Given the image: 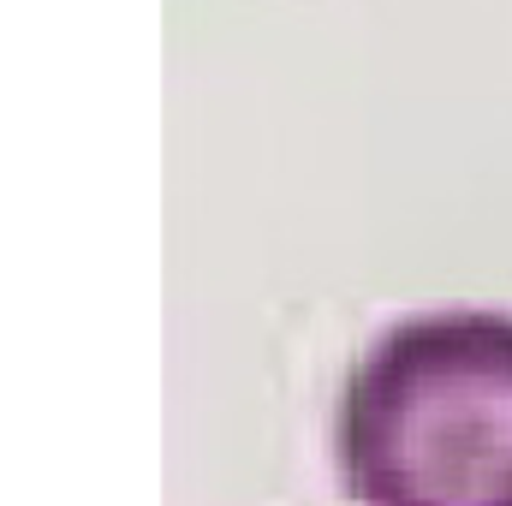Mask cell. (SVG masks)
I'll return each instance as SVG.
<instances>
[{"label":"cell","mask_w":512,"mask_h":506,"mask_svg":"<svg viewBox=\"0 0 512 506\" xmlns=\"http://www.w3.org/2000/svg\"><path fill=\"white\" fill-rule=\"evenodd\" d=\"M334 459L358 506H512V316L393 322L340 393Z\"/></svg>","instance_id":"1"}]
</instances>
